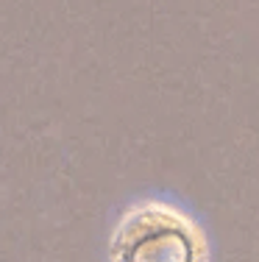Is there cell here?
<instances>
[{"label":"cell","mask_w":259,"mask_h":262,"mask_svg":"<svg viewBox=\"0 0 259 262\" xmlns=\"http://www.w3.org/2000/svg\"><path fill=\"white\" fill-rule=\"evenodd\" d=\"M109 262H209L201 221L168 198L126 207L109 237Z\"/></svg>","instance_id":"obj_1"}]
</instances>
